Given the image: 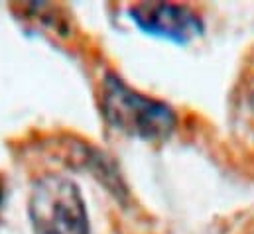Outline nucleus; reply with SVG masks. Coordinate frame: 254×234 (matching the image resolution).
I'll list each match as a JSON object with an SVG mask.
<instances>
[{
  "label": "nucleus",
  "instance_id": "nucleus-1",
  "mask_svg": "<svg viewBox=\"0 0 254 234\" xmlns=\"http://www.w3.org/2000/svg\"><path fill=\"white\" fill-rule=\"evenodd\" d=\"M101 109L111 126L142 140H166L178 124L166 103L136 93L113 75L105 79Z\"/></svg>",
  "mask_w": 254,
  "mask_h": 234
},
{
  "label": "nucleus",
  "instance_id": "nucleus-2",
  "mask_svg": "<svg viewBox=\"0 0 254 234\" xmlns=\"http://www.w3.org/2000/svg\"><path fill=\"white\" fill-rule=\"evenodd\" d=\"M28 215L34 234H91L83 195L69 177L40 179L32 189Z\"/></svg>",
  "mask_w": 254,
  "mask_h": 234
},
{
  "label": "nucleus",
  "instance_id": "nucleus-3",
  "mask_svg": "<svg viewBox=\"0 0 254 234\" xmlns=\"http://www.w3.org/2000/svg\"><path fill=\"white\" fill-rule=\"evenodd\" d=\"M128 12L132 16V22L144 34L174 44H190L205 32L199 14L184 4L144 2L132 6Z\"/></svg>",
  "mask_w": 254,
  "mask_h": 234
},
{
  "label": "nucleus",
  "instance_id": "nucleus-4",
  "mask_svg": "<svg viewBox=\"0 0 254 234\" xmlns=\"http://www.w3.org/2000/svg\"><path fill=\"white\" fill-rule=\"evenodd\" d=\"M2 195H4V183H2V177H0V203H2Z\"/></svg>",
  "mask_w": 254,
  "mask_h": 234
},
{
  "label": "nucleus",
  "instance_id": "nucleus-5",
  "mask_svg": "<svg viewBox=\"0 0 254 234\" xmlns=\"http://www.w3.org/2000/svg\"><path fill=\"white\" fill-rule=\"evenodd\" d=\"M253 109H254V95H253Z\"/></svg>",
  "mask_w": 254,
  "mask_h": 234
}]
</instances>
